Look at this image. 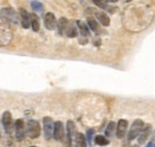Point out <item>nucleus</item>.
Wrapping results in <instances>:
<instances>
[{
  "mask_svg": "<svg viewBox=\"0 0 155 147\" xmlns=\"http://www.w3.org/2000/svg\"><path fill=\"white\" fill-rule=\"evenodd\" d=\"M144 127V123H143V121L142 120H140V118H137L135 120L134 122H133V125L130 126V129H129V132H128V140L129 141H131V140H134L136 138H138V135H140V133L142 132V129Z\"/></svg>",
  "mask_w": 155,
  "mask_h": 147,
  "instance_id": "nucleus-1",
  "label": "nucleus"
},
{
  "mask_svg": "<svg viewBox=\"0 0 155 147\" xmlns=\"http://www.w3.org/2000/svg\"><path fill=\"white\" fill-rule=\"evenodd\" d=\"M26 133L32 139L38 138L41 135V125L38 123V121H36V120L28 121V123H26Z\"/></svg>",
  "mask_w": 155,
  "mask_h": 147,
  "instance_id": "nucleus-2",
  "label": "nucleus"
},
{
  "mask_svg": "<svg viewBox=\"0 0 155 147\" xmlns=\"http://www.w3.org/2000/svg\"><path fill=\"white\" fill-rule=\"evenodd\" d=\"M54 125L55 122L53 121L51 117H44L43 118V132H44V138L47 140L51 139L53 134H54Z\"/></svg>",
  "mask_w": 155,
  "mask_h": 147,
  "instance_id": "nucleus-3",
  "label": "nucleus"
},
{
  "mask_svg": "<svg viewBox=\"0 0 155 147\" xmlns=\"http://www.w3.org/2000/svg\"><path fill=\"white\" fill-rule=\"evenodd\" d=\"M1 122H2V127L5 129V132L7 134H11L12 133V128H13V122H12V116H11L10 111H5L2 114Z\"/></svg>",
  "mask_w": 155,
  "mask_h": 147,
  "instance_id": "nucleus-4",
  "label": "nucleus"
},
{
  "mask_svg": "<svg viewBox=\"0 0 155 147\" xmlns=\"http://www.w3.org/2000/svg\"><path fill=\"white\" fill-rule=\"evenodd\" d=\"M64 135H66V129L64 126L61 121L55 122L54 125V134H53V138L56 140V141H62L64 139Z\"/></svg>",
  "mask_w": 155,
  "mask_h": 147,
  "instance_id": "nucleus-5",
  "label": "nucleus"
},
{
  "mask_svg": "<svg viewBox=\"0 0 155 147\" xmlns=\"http://www.w3.org/2000/svg\"><path fill=\"white\" fill-rule=\"evenodd\" d=\"M128 121L127 120H119L118 123H117V128H116V136L118 139H123L127 134H128Z\"/></svg>",
  "mask_w": 155,
  "mask_h": 147,
  "instance_id": "nucleus-6",
  "label": "nucleus"
},
{
  "mask_svg": "<svg viewBox=\"0 0 155 147\" xmlns=\"http://www.w3.org/2000/svg\"><path fill=\"white\" fill-rule=\"evenodd\" d=\"M44 26L48 30H54L58 26V20H56V17H55L54 13H51V12L45 13V16H44Z\"/></svg>",
  "mask_w": 155,
  "mask_h": 147,
  "instance_id": "nucleus-7",
  "label": "nucleus"
},
{
  "mask_svg": "<svg viewBox=\"0 0 155 147\" xmlns=\"http://www.w3.org/2000/svg\"><path fill=\"white\" fill-rule=\"evenodd\" d=\"M0 15L1 17L8 22H12V23H17V15L16 12L13 11V9L11 7H5V9H1L0 11Z\"/></svg>",
  "mask_w": 155,
  "mask_h": 147,
  "instance_id": "nucleus-8",
  "label": "nucleus"
},
{
  "mask_svg": "<svg viewBox=\"0 0 155 147\" xmlns=\"http://www.w3.org/2000/svg\"><path fill=\"white\" fill-rule=\"evenodd\" d=\"M15 130H16V138L17 140H23L25 138V123L23 120H17L15 122Z\"/></svg>",
  "mask_w": 155,
  "mask_h": 147,
  "instance_id": "nucleus-9",
  "label": "nucleus"
},
{
  "mask_svg": "<svg viewBox=\"0 0 155 147\" xmlns=\"http://www.w3.org/2000/svg\"><path fill=\"white\" fill-rule=\"evenodd\" d=\"M77 135V128H75V125L73 121H68L67 122V142L68 145H71Z\"/></svg>",
  "mask_w": 155,
  "mask_h": 147,
  "instance_id": "nucleus-10",
  "label": "nucleus"
},
{
  "mask_svg": "<svg viewBox=\"0 0 155 147\" xmlns=\"http://www.w3.org/2000/svg\"><path fill=\"white\" fill-rule=\"evenodd\" d=\"M150 134H152V126L150 125H146L143 129H142V132L140 133V135H138V144L141 145V144H144L146 141H147V139L150 136Z\"/></svg>",
  "mask_w": 155,
  "mask_h": 147,
  "instance_id": "nucleus-11",
  "label": "nucleus"
},
{
  "mask_svg": "<svg viewBox=\"0 0 155 147\" xmlns=\"http://www.w3.org/2000/svg\"><path fill=\"white\" fill-rule=\"evenodd\" d=\"M20 23H21V26L24 29H29L31 26V18H30V15L24 10V9H20Z\"/></svg>",
  "mask_w": 155,
  "mask_h": 147,
  "instance_id": "nucleus-12",
  "label": "nucleus"
},
{
  "mask_svg": "<svg viewBox=\"0 0 155 147\" xmlns=\"http://www.w3.org/2000/svg\"><path fill=\"white\" fill-rule=\"evenodd\" d=\"M73 142H74V147H87V142H86L85 135L81 134V133H77Z\"/></svg>",
  "mask_w": 155,
  "mask_h": 147,
  "instance_id": "nucleus-13",
  "label": "nucleus"
},
{
  "mask_svg": "<svg viewBox=\"0 0 155 147\" xmlns=\"http://www.w3.org/2000/svg\"><path fill=\"white\" fill-rule=\"evenodd\" d=\"M68 20L67 18H64V17H62V18L58 19V34L60 35H63V34H66V31H67V28H68Z\"/></svg>",
  "mask_w": 155,
  "mask_h": 147,
  "instance_id": "nucleus-14",
  "label": "nucleus"
},
{
  "mask_svg": "<svg viewBox=\"0 0 155 147\" xmlns=\"http://www.w3.org/2000/svg\"><path fill=\"white\" fill-rule=\"evenodd\" d=\"M96 17H97V19L99 20V23L101 25H104V26H109L110 25V18H109V16L106 13H104V12H96Z\"/></svg>",
  "mask_w": 155,
  "mask_h": 147,
  "instance_id": "nucleus-15",
  "label": "nucleus"
},
{
  "mask_svg": "<svg viewBox=\"0 0 155 147\" xmlns=\"http://www.w3.org/2000/svg\"><path fill=\"white\" fill-rule=\"evenodd\" d=\"M87 24H88V28H90L94 34H99L100 29H99V24H98V22L96 19L90 17V18L87 19Z\"/></svg>",
  "mask_w": 155,
  "mask_h": 147,
  "instance_id": "nucleus-16",
  "label": "nucleus"
},
{
  "mask_svg": "<svg viewBox=\"0 0 155 147\" xmlns=\"http://www.w3.org/2000/svg\"><path fill=\"white\" fill-rule=\"evenodd\" d=\"M78 26H79V30H80V34L82 35V36L87 37L90 36V29H88V26L84 23V22H81V20H78L77 22Z\"/></svg>",
  "mask_w": 155,
  "mask_h": 147,
  "instance_id": "nucleus-17",
  "label": "nucleus"
},
{
  "mask_svg": "<svg viewBox=\"0 0 155 147\" xmlns=\"http://www.w3.org/2000/svg\"><path fill=\"white\" fill-rule=\"evenodd\" d=\"M30 18H31V28H32V30L37 32L39 30V18L35 13L30 15Z\"/></svg>",
  "mask_w": 155,
  "mask_h": 147,
  "instance_id": "nucleus-18",
  "label": "nucleus"
},
{
  "mask_svg": "<svg viewBox=\"0 0 155 147\" xmlns=\"http://www.w3.org/2000/svg\"><path fill=\"white\" fill-rule=\"evenodd\" d=\"M66 35L71 38L78 36V29L74 24H68V28H67V31H66Z\"/></svg>",
  "mask_w": 155,
  "mask_h": 147,
  "instance_id": "nucleus-19",
  "label": "nucleus"
},
{
  "mask_svg": "<svg viewBox=\"0 0 155 147\" xmlns=\"http://www.w3.org/2000/svg\"><path fill=\"white\" fill-rule=\"evenodd\" d=\"M117 128V125L115 123V122H110L109 125H107V127H106V129H105V135L106 136H112L114 134H115V130H116Z\"/></svg>",
  "mask_w": 155,
  "mask_h": 147,
  "instance_id": "nucleus-20",
  "label": "nucleus"
},
{
  "mask_svg": "<svg viewBox=\"0 0 155 147\" xmlns=\"http://www.w3.org/2000/svg\"><path fill=\"white\" fill-rule=\"evenodd\" d=\"M94 142L97 144L98 146H106L109 144V140L105 136H103V135H97L94 138Z\"/></svg>",
  "mask_w": 155,
  "mask_h": 147,
  "instance_id": "nucleus-21",
  "label": "nucleus"
},
{
  "mask_svg": "<svg viewBox=\"0 0 155 147\" xmlns=\"http://www.w3.org/2000/svg\"><path fill=\"white\" fill-rule=\"evenodd\" d=\"M31 7H32V10H34V11H37V12L43 11V5H42L39 1H37V0L31 1Z\"/></svg>",
  "mask_w": 155,
  "mask_h": 147,
  "instance_id": "nucleus-22",
  "label": "nucleus"
},
{
  "mask_svg": "<svg viewBox=\"0 0 155 147\" xmlns=\"http://www.w3.org/2000/svg\"><path fill=\"white\" fill-rule=\"evenodd\" d=\"M93 2L97 5L99 9H101V10H106L107 9V0H93Z\"/></svg>",
  "mask_w": 155,
  "mask_h": 147,
  "instance_id": "nucleus-23",
  "label": "nucleus"
},
{
  "mask_svg": "<svg viewBox=\"0 0 155 147\" xmlns=\"http://www.w3.org/2000/svg\"><path fill=\"white\" fill-rule=\"evenodd\" d=\"M93 134H94V130H93V129H88V130H87V141H88V144L92 142Z\"/></svg>",
  "mask_w": 155,
  "mask_h": 147,
  "instance_id": "nucleus-24",
  "label": "nucleus"
},
{
  "mask_svg": "<svg viewBox=\"0 0 155 147\" xmlns=\"http://www.w3.org/2000/svg\"><path fill=\"white\" fill-rule=\"evenodd\" d=\"M146 147H155V144H154V142H149V144H148Z\"/></svg>",
  "mask_w": 155,
  "mask_h": 147,
  "instance_id": "nucleus-25",
  "label": "nucleus"
},
{
  "mask_svg": "<svg viewBox=\"0 0 155 147\" xmlns=\"http://www.w3.org/2000/svg\"><path fill=\"white\" fill-rule=\"evenodd\" d=\"M107 1H109V2H117L118 0H107Z\"/></svg>",
  "mask_w": 155,
  "mask_h": 147,
  "instance_id": "nucleus-26",
  "label": "nucleus"
},
{
  "mask_svg": "<svg viewBox=\"0 0 155 147\" xmlns=\"http://www.w3.org/2000/svg\"><path fill=\"white\" fill-rule=\"evenodd\" d=\"M133 147H140V146H138V145H135V146H133Z\"/></svg>",
  "mask_w": 155,
  "mask_h": 147,
  "instance_id": "nucleus-27",
  "label": "nucleus"
},
{
  "mask_svg": "<svg viewBox=\"0 0 155 147\" xmlns=\"http://www.w3.org/2000/svg\"><path fill=\"white\" fill-rule=\"evenodd\" d=\"M125 1H130V0H125Z\"/></svg>",
  "mask_w": 155,
  "mask_h": 147,
  "instance_id": "nucleus-28",
  "label": "nucleus"
},
{
  "mask_svg": "<svg viewBox=\"0 0 155 147\" xmlns=\"http://www.w3.org/2000/svg\"><path fill=\"white\" fill-rule=\"evenodd\" d=\"M31 147H37V146H31Z\"/></svg>",
  "mask_w": 155,
  "mask_h": 147,
  "instance_id": "nucleus-29",
  "label": "nucleus"
}]
</instances>
